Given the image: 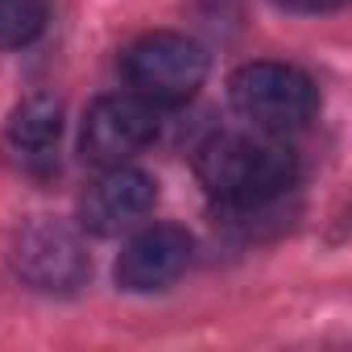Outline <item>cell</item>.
<instances>
[{"instance_id":"1","label":"cell","mask_w":352,"mask_h":352,"mask_svg":"<svg viewBox=\"0 0 352 352\" xmlns=\"http://www.w3.org/2000/svg\"><path fill=\"white\" fill-rule=\"evenodd\" d=\"M195 170H199V183L208 187V195L228 216L270 212L278 199H286V191L298 179L294 153L274 133H261V129L212 137L199 149Z\"/></svg>"},{"instance_id":"2","label":"cell","mask_w":352,"mask_h":352,"mask_svg":"<svg viewBox=\"0 0 352 352\" xmlns=\"http://www.w3.org/2000/svg\"><path fill=\"white\" fill-rule=\"evenodd\" d=\"M228 100L253 129L274 137L311 124L319 112V87L290 63H245L228 79Z\"/></svg>"},{"instance_id":"3","label":"cell","mask_w":352,"mask_h":352,"mask_svg":"<svg viewBox=\"0 0 352 352\" xmlns=\"http://www.w3.org/2000/svg\"><path fill=\"white\" fill-rule=\"evenodd\" d=\"M133 96L149 104H187L208 79V54L187 34H145L120 54Z\"/></svg>"},{"instance_id":"4","label":"cell","mask_w":352,"mask_h":352,"mask_svg":"<svg viewBox=\"0 0 352 352\" xmlns=\"http://www.w3.org/2000/svg\"><path fill=\"white\" fill-rule=\"evenodd\" d=\"M157 137V112L141 96H104L87 108L79 149L91 166H124Z\"/></svg>"},{"instance_id":"5","label":"cell","mask_w":352,"mask_h":352,"mask_svg":"<svg viewBox=\"0 0 352 352\" xmlns=\"http://www.w3.org/2000/svg\"><path fill=\"white\" fill-rule=\"evenodd\" d=\"M157 204V187L145 170L108 166L79 199V224L91 236H120L141 224Z\"/></svg>"},{"instance_id":"6","label":"cell","mask_w":352,"mask_h":352,"mask_svg":"<svg viewBox=\"0 0 352 352\" xmlns=\"http://www.w3.org/2000/svg\"><path fill=\"white\" fill-rule=\"evenodd\" d=\"M191 236L174 224H153L137 232L116 257V286L129 294H153L174 286L191 265Z\"/></svg>"},{"instance_id":"7","label":"cell","mask_w":352,"mask_h":352,"mask_svg":"<svg viewBox=\"0 0 352 352\" xmlns=\"http://www.w3.org/2000/svg\"><path fill=\"white\" fill-rule=\"evenodd\" d=\"M58 141H63V104L54 96H30L13 108L5 124V157L13 170L30 179H46L58 166Z\"/></svg>"},{"instance_id":"8","label":"cell","mask_w":352,"mask_h":352,"mask_svg":"<svg viewBox=\"0 0 352 352\" xmlns=\"http://www.w3.org/2000/svg\"><path fill=\"white\" fill-rule=\"evenodd\" d=\"M17 270L34 290H75L87 278V257L63 224H30L17 241Z\"/></svg>"},{"instance_id":"9","label":"cell","mask_w":352,"mask_h":352,"mask_svg":"<svg viewBox=\"0 0 352 352\" xmlns=\"http://www.w3.org/2000/svg\"><path fill=\"white\" fill-rule=\"evenodd\" d=\"M50 17V0H0V50L30 46Z\"/></svg>"},{"instance_id":"10","label":"cell","mask_w":352,"mask_h":352,"mask_svg":"<svg viewBox=\"0 0 352 352\" xmlns=\"http://www.w3.org/2000/svg\"><path fill=\"white\" fill-rule=\"evenodd\" d=\"M278 9H286V13H331V9H340L344 0H274Z\"/></svg>"}]
</instances>
